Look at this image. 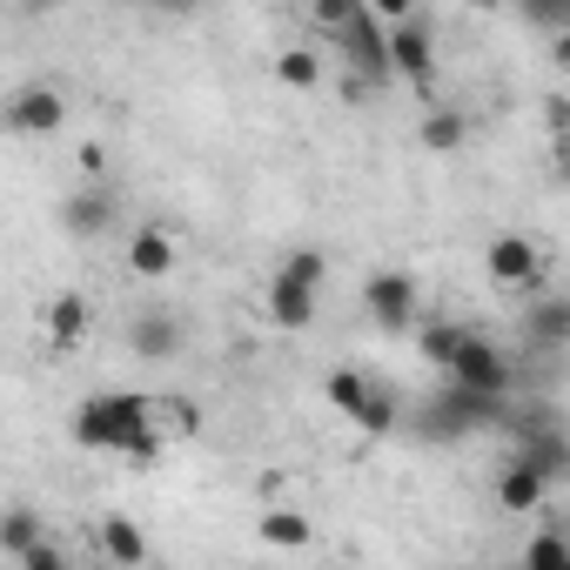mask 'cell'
<instances>
[{
    "label": "cell",
    "mask_w": 570,
    "mask_h": 570,
    "mask_svg": "<svg viewBox=\"0 0 570 570\" xmlns=\"http://www.w3.org/2000/svg\"><path fill=\"white\" fill-rule=\"evenodd\" d=\"M101 550H108L115 563H128V570H135V563L148 557V537H141V523H135V517H108V523H101Z\"/></svg>",
    "instance_id": "17"
},
{
    "label": "cell",
    "mask_w": 570,
    "mask_h": 570,
    "mask_svg": "<svg viewBox=\"0 0 570 570\" xmlns=\"http://www.w3.org/2000/svg\"><path fill=\"white\" fill-rule=\"evenodd\" d=\"M75 161H81V175H101V168H108V155H101V141H88V148H81Z\"/></svg>",
    "instance_id": "29"
},
{
    "label": "cell",
    "mask_w": 570,
    "mask_h": 570,
    "mask_svg": "<svg viewBox=\"0 0 570 570\" xmlns=\"http://www.w3.org/2000/svg\"><path fill=\"white\" fill-rule=\"evenodd\" d=\"M268 323L275 330H309L316 323V289H303V282H289V275H275L268 282Z\"/></svg>",
    "instance_id": "9"
},
{
    "label": "cell",
    "mask_w": 570,
    "mask_h": 570,
    "mask_svg": "<svg viewBox=\"0 0 570 570\" xmlns=\"http://www.w3.org/2000/svg\"><path fill=\"white\" fill-rule=\"evenodd\" d=\"M450 383H456V390H470V396H510V383H517V376H510V356H503L490 336H476V330H470V336L456 343V356H450Z\"/></svg>",
    "instance_id": "3"
},
{
    "label": "cell",
    "mask_w": 570,
    "mask_h": 570,
    "mask_svg": "<svg viewBox=\"0 0 570 570\" xmlns=\"http://www.w3.org/2000/svg\"><path fill=\"white\" fill-rule=\"evenodd\" d=\"M483 268H490V282H503V289H510V282H530L537 275V242L530 235H497Z\"/></svg>",
    "instance_id": "10"
},
{
    "label": "cell",
    "mask_w": 570,
    "mask_h": 570,
    "mask_svg": "<svg viewBox=\"0 0 570 570\" xmlns=\"http://www.w3.org/2000/svg\"><path fill=\"white\" fill-rule=\"evenodd\" d=\"M356 8H363V0H316V21H323V28L336 35V28H343V21H350Z\"/></svg>",
    "instance_id": "26"
},
{
    "label": "cell",
    "mask_w": 570,
    "mask_h": 570,
    "mask_svg": "<svg viewBox=\"0 0 570 570\" xmlns=\"http://www.w3.org/2000/svg\"><path fill=\"white\" fill-rule=\"evenodd\" d=\"M470 330L463 323H423V336H416V350H423V363H436V370H450V356H456V343H463Z\"/></svg>",
    "instance_id": "22"
},
{
    "label": "cell",
    "mask_w": 570,
    "mask_h": 570,
    "mask_svg": "<svg viewBox=\"0 0 570 570\" xmlns=\"http://www.w3.org/2000/svg\"><path fill=\"white\" fill-rule=\"evenodd\" d=\"M21 570H68V563H61V550H55V543H35V550L21 557Z\"/></svg>",
    "instance_id": "27"
},
{
    "label": "cell",
    "mask_w": 570,
    "mask_h": 570,
    "mask_svg": "<svg viewBox=\"0 0 570 570\" xmlns=\"http://www.w3.org/2000/svg\"><path fill=\"white\" fill-rule=\"evenodd\" d=\"M523 323H530V336H537L543 350H563V343H570V303H563V296H543Z\"/></svg>",
    "instance_id": "16"
},
{
    "label": "cell",
    "mask_w": 570,
    "mask_h": 570,
    "mask_svg": "<svg viewBox=\"0 0 570 570\" xmlns=\"http://www.w3.org/2000/svg\"><path fill=\"white\" fill-rule=\"evenodd\" d=\"M128 350H135L141 363H168V356L181 350V323H175L168 309H148V316H135V330H128Z\"/></svg>",
    "instance_id": "8"
},
{
    "label": "cell",
    "mask_w": 570,
    "mask_h": 570,
    "mask_svg": "<svg viewBox=\"0 0 570 570\" xmlns=\"http://www.w3.org/2000/svg\"><path fill=\"white\" fill-rule=\"evenodd\" d=\"M275 275H289V282H303V289H323V275H330V262H323V248H296V255L282 262Z\"/></svg>",
    "instance_id": "24"
},
{
    "label": "cell",
    "mask_w": 570,
    "mask_h": 570,
    "mask_svg": "<svg viewBox=\"0 0 570 570\" xmlns=\"http://www.w3.org/2000/svg\"><path fill=\"white\" fill-rule=\"evenodd\" d=\"M383 55H390V75L430 81V68H436V35H430V21H423V14L390 21V28H383Z\"/></svg>",
    "instance_id": "6"
},
{
    "label": "cell",
    "mask_w": 570,
    "mask_h": 570,
    "mask_svg": "<svg viewBox=\"0 0 570 570\" xmlns=\"http://www.w3.org/2000/svg\"><path fill=\"white\" fill-rule=\"evenodd\" d=\"M48 336H55V350H75V343L88 336V296H81V289L55 296V309H48Z\"/></svg>",
    "instance_id": "12"
},
{
    "label": "cell",
    "mask_w": 570,
    "mask_h": 570,
    "mask_svg": "<svg viewBox=\"0 0 570 570\" xmlns=\"http://www.w3.org/2000/svg\"><path fill=\"white\" fill-rule=\"evenodd\" d=\"M61 121H68V95H61V88H48V81L14 88V95H8V108H0V128H8V135H55Z\"/></svg>",
    "instance_id": "7"
},
{
    "label": "cell",
    "mask_w": 570,
    "mask_h": 570,
    "mask_svg": "<svg viewBox=\"0 0 570 570\" xmlns=\"http://www.w3.org/2000/svg\"><path fill=\"white\" fill-rule=\"evenodd\" d=\"M108 222H115V202L95 195V188H81V195L61 202V228L68 235H108Z\"/></svg>",
    "instance_id": "11"
},
{
    "label": "cell",
    "mask_w": 570,
    "mask_h": 570,
    "mask_svg": "<svg viewBox=\"0 0 570 570\" xmlns=\"http://www.w3.org/2000/svg\"><path fill=\"white\" fill-rule=\"evenodd\" d=\"M121 456H128V463H155V430L128 436V443H121Z\"/></svg>",
    "instance_id": "28"
},
{
    "label": "cell",
    "mask_w": 570,
    "mask_h": 570,
    "mask_svg": "<svg viewBox=\"0 0 570 570\" xmlns=\"http://www.w3.org/2000/svg\"><path fill=\"white\" fill-rule=\"evenodd\" d=\"M396 423H403L396 390H376V383H370V396H363V410H356V430H363V436H390Z\"/></svg>",
    "instance_id": "18"
},
{
    "label": "cell",
    "mask_w": 570,
    "mask_h": 570,
    "mask_svg": "<svg viewBox=\"0 0 570 570\" xmlns=\"http://www.w3.org/2000/svg\"><path fill=\"white\" fill-rule=\"evenodd\" d=\"M463 135H470V121H463V108H436V115L423 121V148H436V155H450V148H463Z\"/></svg>",
    "instance_id": "21"
},
{
    "label": "cell",
    "mask_w": 570,
    "mask_h": 570,
    "mask_svg": "<svg viewBox=\"0 0 570 570\" xmlns=\"http://www.w3.org/2000/svg\"><path fill=\"white\" fill-rule=\"evenodd\" d=\"M543 497H550V483H543V476H530L523 463H510V470L497 476V503H503L510 517H523V510H537Z\"/></svg>",
    "instance_id": "13"
},
{
    "label": "cell",
    "mask_w": 570,
    "mask_h": 570,
    "mask_svg": "<svg viewBox=\"0 0 570 570\" xmlns=\"http://www.w3.org/2000/svg\"><path fill=\"white\" fill-rule=\"evenodd\" d=\"M523 570H570V543H563V523H543L523 550Z\"/></svg>",
    "instance_id": "20"
},
{
    "label": "cell",
    "mask_w": 570,
    "mask_h": 570,
    "mask_svg": "<svg viewBox=\"0 0 570 570\" xmlns=\"http://www.w3.org/2000/svg\"><path fill=\"white\" fill-rule=\"evenodd\" d=\"M41 543V517L28 510V503H14V510H0V550L8 557H28Z\"/></svg>",
    "instance_id": "19"
},
{
    "label": "cell",
    "mask_w": 570,
    "mask_h": 570,
    "mask_svg": "<svg viewBox=\"0 0 570 570\" xmlns=\"http://www.w3.org/2000/svg\"><path fill=\"white\" fill-rule=\"evenodd\" d=\"M275 75L289 81V88H316V81H323V61H316L309 48H289V55L275 61Z\"/></svg>",
    "instance_id": "25"
},
{
    "label": "cell",
    "mask_w": 570,
    "mask_h": 570,
    "mask_svg": "<svg viewBox=\"0 0 570 570\" xmlns=\"http://www.w3.org/2000/svg\"><path fill=\"white\" fill-rule=\"evenodd\" d=\"M255 537H262V543H275V550H303L316 530H309V517H303V510H268V517L255 523Z\"/></svg>",
    "instance_id": "14"
},
{
    "label": "cell",
    "mask_w": 570,
    "mask_h": 570,
    "mask_svg": "<svg viewBox=\"0 0 570 570\" xmlns=\"http://www.w3.org/2000/svg\"><path fill=\"white\" fill-rule=\"evenodd\" d=\"M503 416H510V396H470V390L443 383V390L423 403V416H416V436H423V443H456V436H470V430H490V423H503Z\"/></svg>",
    "instance_id": "1"
},
{
    "label": "cell",
    "mask_w": 570,
    "mask_h": 570,
    "mask_svg": "<svg viewBox=\"0 0 570 570\" xmlns=\"http://www.w3.org/2000/svg\"><path fill=\"white\" fill-rule=\"evenodd\" d=\"M323 390H330V403H336L343 416H356V410H363V396H370V376H356V370H330V383H323Z\"/></svg>",
    "instance_id": "23"
},
{
    "label": "cell",
    "mask_w": 570,
    "mask_h": 570,
    "mask_svg": "<svg viewBox=\"0 0 570 570\" xmlns=\"http://www.w3.org/2000/svg\"><path fill=\"white\" fill-rule=\"evenodd\" d=\"M363 309H370V323H376V330L403 336V330L416 323V309H423V289H416V275H410V268H383V275H370V289H363Z\"/></svg>",
    "instance_id": "4"
},
{
    "label": "cell",
    "mask_w": 570,
    "mask_h": 570,
    "mask_svg": "<svg viewBox=\"0 0 570 570\" xmlns=\"http://www.w3.org/2000/svg\"><path fill=\"white\" fill-rule=\"evenodd\" d=\"M148 423H155V403H148V396H128V390L88 396V403L75 410V443H88V450H121V443L141 436Z\"/></svg>",
    "instance_id": "2"
},
{
    "label": "cell",
    "mask_w": 570,
    "mask_h": 570,
    "mask_svg": "<svg viewBox=\"0 0 570 570\" xmlns=\"http://www.w3.org/2000/svg\"><path fill=\"white\" fill-rule=\"evenodd\" d=\"M128 262H135V275H168V268H175V242H168L161 228H135Z\"/></svg>",
    "instance_id": "15"
},
{
    "label": "cell",
    "mask_w": 570,
    "mask_h": 570,
    "mask_svg": "<svg viewBox=\"0 0 570 570\" xmlns=\"http://www.w3.org/2000/svg\"><path fill=\"white\" fill-rule=\"evenodd\" d=\"M336 48L350 55V68L363 75V88H383V81H390V55H383V21H376L370 8H356V14H350V21L336 28ZM356 75H350V81H356Z\"/></svg>",
    "instance_id": "5"
}]
</instances>
